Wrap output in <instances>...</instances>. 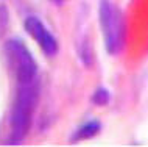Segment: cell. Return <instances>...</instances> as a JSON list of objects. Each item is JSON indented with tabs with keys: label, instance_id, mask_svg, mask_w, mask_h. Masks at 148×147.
I'll list each match as a JSON object with an SVG mask.
<instances>
[{
	"label": "cell",
	"instance_id": "obj_8",
	"mask_svg": "<svg viewBox=\"0 0 148 147\" xmlns=\"http://www.w3.org/2000/svg\"><path fill=\"white\" fill-rule=\"evenodd\" d=\"M51 2H53V3H55V5H58V6H61V5H62V3H64V2H66V0H51Z\"/></svg>",
	"mask_w": 148,
	"mask_h": 147
},
{
	"label": "cell",
	"instance_id": "obj_1",
	"mask_svg": "<svg viewBox=\"0 0 148 147\" xmlns=\"http://www.w3.org/2000/svg\"><path fill=\"white\" fill-rule=\"evenodd\" d=\"M39 94H41V88L38 78L25 83H17V91L10 116L11 133L8 139L10 144H21L27 138L33 122V114L39 102Z\"/></svg>",
	"mask_w": 148,
	"mask_h": 147
},
{
	"label": "cell",
	"instance_id": "obj_4",
	"mask_svg": "<svg viewBox=\"0 0 148 147\" xmlns=\"http://www.w3.org/2000/svg\"><path fill=\"white\" fill-rule=\"evenodd\" d=\"M25 30L31 38L36 41V44L39 46V49L42 50L44 55L53 58L56 57L58 50H59V44L58 39L53 36V33L47 28L42 23V21L36 16H28L25 19Z\"/></svg>",
	"mask_w": 148,
	"mask_h": 147
},
{
	"label": "cell",
	"instance_id": "obj_7",
	"mask_svg": "<svg viewBox=\"0 0 148 147\" xmlns=\"http://www.w3.org/2000/svg\"><path fill=\"white\" fill-rule=\"evenodd\" d=\"M10 27V11L5 5H0V39L5 36Z\"/></svg>",
	"mask_w": 148,
	"mask_h": 147
},
{
	"label": "cell",
	"instance_id": "obj_3",
	"mask_svg": "<svg viewBox=\"0 0 148 147\" xmlns=\"http://www.w3.org/2000/svg\"><path fill=\"white\" fill-rule=\"evenodd\" d=\"M8 67L11 69L17 83H25L38 78V64L21 39H8L3 46Z\"/></svg>",
	"mask_w": 148,
	"mask_h": 147
},
{
	"label": "cell",
	"instance_id": "obj_2",
	"mask_svg": "<svg viewBox=\"0 0 148 147\" xmlns=\"http://www.w3.org/2000/svg\"><path fill=\"white\" fill-rule=\"evenodd\" d=\"M98 21L106 52L109 55L122 53L126 46V19L123 11L111 0H101L98 5Z\"/></svg>",
	"mask_w": 148,
	"mask_h": 147
},
{
	"label": "cell",
	"instance_id": "obj_6",
	"mask_svg": "<svg viewBox=\"0 0 148 147\" xmlns=\"http://www.w3.org/2000/svg\"><path fill=\"white\" fill-rule=\"evenodd\" d=\"M109 100H111V92H109V89H106V88L95 89L94 92H92V97H90V102L97 106H105L109 103Z\"/></svg>",
	"mask_w": 148,
	"mask_h": 147
},
{
	"label": "cell",
	"instance_id": "obj_5",
	"mask_svg": "<svg viewBox=\"0 0 148 147\" xmlns=\"http://www.w3.org/2000/svg\"><path fill=\"white\" fill-rule=\"evenodd\" d=\"M101 132V124L97 119H92V121L84 122L83 125H79L77 130L72 135V142H79V141H86V139H92L94 136Z\"/></svg>",
	"mask_w": 148,
	"mask_h": 147
}]
</instances>
